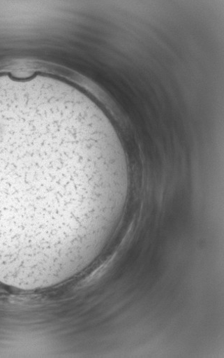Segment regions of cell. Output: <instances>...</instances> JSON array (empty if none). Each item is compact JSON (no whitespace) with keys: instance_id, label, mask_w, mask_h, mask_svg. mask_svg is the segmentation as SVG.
Here are the masks:
<instances>
[{"instance_id":"obj_1","label":"cell","mask_w":224,"mask_h":358,"mask_svg":"<svg viewBox=\"0 0 224 358\" xmlns=\"http://www.w3.org/2000/svg\"><path fill=\"white\" fill-rule=\"evenodd\" d=\"M124 179L92 119L52 99L0 94V255L30 252L46 208L75 234Z\"/></svg>"}]
</instances>
